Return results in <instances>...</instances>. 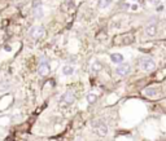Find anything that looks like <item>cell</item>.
<instances>
[{"mask_svg":"<svg viewBox=\"0 0 166 141\" xmlns=\"http://www.w3.org/2000/svg\"><path fill=\"white\" fill-rule=\"evenodd\" d=\"M10 88V82L9 80H0V91H8Z\"/></svg>","mask_w":166,"mask_h":141,"instance_id":"cell-13","label":"cell"},{"mask_svg":"<svg viewBox=\"0 0 166 141\" xmlns=\"http://www.w3.org/2000/svg\"><path fill=\"white\" fill-rule=\"evenodd\" d=\"M97 101V96L95 93H88L87 94V102L88 104H95Z\"/></svg>","mask_w":166,"mask_h":141,"instance_id":"cell-14","label":"cell"},{"mask_svg":"<svg viewBox=\"0 0 166 141\" xmlns=\"http://www.w3.org/2000/svg\"><path fill=\"white\" fill-rule=\"evenodd\" d=\"M4 49H5L7 52H10V51H12V48H10L9 45H7V47H4Z\"/></svg>","mask_w":166,"mask_h":141,"instance_id":"cell-18","label":"cell"},{"mask_svg":"<svg viewBox=\"0 0 166 141\" xmlns=\"http://www.w3.org/2000/svg\"><path fill=\"white\" fill-rule=\"evenodd\" d=\"M101 69H103V65H101L99 61H95L92 63V71L95 73H99V71H101Z\"/></svg>","mask_w":166,"mask_h":141,"instance_id":"cell-15","label":"cell"},{"mask_svg":"<svg viewBox=\"0 0 166 141\" xmlns=\"http://www.w3.org/2000/svg\"><path fill=\"white\" fill-rule=\"evenodd\" d=\"M131 71V66L129 65V63H119V65L116 68V74H117L118 76H126L127 74Z\"/></svg>","mask_w":166,"mask_h":141,"instance_id":"cell-5","label":"cell"},{"mask_svg":"<svg viewBox=\"0 0 166 141\" xmlns=\"http://www.w3.org/2000/svg\"><path fill=\"white\" fill-rule=\"evenodd\" d=\"M132 1H140V0H132Z\"/></svg>","mask_w":166,"mask_h":141,"instance_id":"cell-21","label":"cell"},{"mask_svg":"<svg viewBox=\"0 0 166 141\" xmlns=\"http://www.w3.org/2000/svg\"><path fill=\"white\" fill-rule=\"evenodd\" d=\"M103 1H105V3H107V4H108V5H110V4H112V1H113V0H103Z\"/></svg>","mask_w":166,"mask_h":141,"instance_id":"cell-19","label":"cell"},{"mask_svg":"<svg viewBox=\"0 0 166 141\" xmlns=\"http://www.w3.org/2000/svg\"><path fill=\"white\" fill-rule=\"evenodd\" d=\"M49 71H51V66H49V62L47 58H42L40 60V63L38 66V74L40 76H47Z\"/></svg>","mask_w":166,"mask_h":141,"instance_id":"cell-2","label":"cell"},{"mask_svg":"<svg viewBox=\"0 0 166 141\" xmlns=\"http://www.w3.org/2000/svg\"><path fill=\"white\" fill-rule=\"evenodd\" d=\"M72 8H74V3L72 1V0H65L64 4L61 5V9L64 10V12H68V10H70Z\"/></svg>","mask_w":166,"mask_h":141,"instance_id":"cell-12","label":"cell"},{"mask_svg":"<svg viewBox=\"0 0 166 141\" xmlns=\"http://www.w3.org/2000/svg\"><path fill=\"white\" fill-rule=\"evenodd\" d=\"M73 73H74V66L73 65H70V63H66V65L62 66V74L65 76L73 75Z\"/></svg>","mask_w":166,"mask_h":141,"instance_id":"cell-10","label":"cell"},{"mask_svg":"<svg viewBox=\"0 0 166 141\" xmlns=\"http://www.w3.org/2000/svg\"><path fill=\"white\" fill-rule=\"evenodd\" d=\"M144 93H146L147 97H156L158 94V89L154 87H147L146 89H144Z\"/></svg>","mask_w":166,"mask_h":141,"instance_id":"cell-9","label":"cell"},{"mask_svg":"<svg viewBox=\"0 0 166 141\" xmlns=\"http://www.w3.org/2000/svg\"><path fill=\"white\" fill-rule=\"evenodd\" d=\"M64 1H65V0H64Z\"/></svg>","mask_w":166,"mask_h":141,"instance_id":"cell-22","label":"cell"},{"mask_svg":"<svg viewBox=\"0 0 166 141\" xmlns=\"http://www.w3.org/2000/svg\"><path fill=\"white\" fill-rule=\"evenodd\" d=\"M157 34V26L154 23H151L146 27V35L147 36H154Z\"/></svg>","mask_w":166,"mask_h":141,"instance_id":"cell-8","label":"cell"},{"mask_svg":"<svg viewBox=\"0 0 166 141\" xmlns=\"http://www.w3.org/2000/svg\"><path fill=\"white\" fill-rule=\"evenodd\" d=\"M74 101H75V96H74V93L70 92V91L65 92L61 96V98H60V102H65L66 105H72Z\"/></svg>","mask_w":166,"mask_h":141,"instance_id":"cell-6","label":"cell"},{"mask_svg":"<svg viewBox=\"0 0 166 141\" xmlns=\"http://www.w3.org/2000/svg\"><path fill=\"white\" fill-rule=\"evenodd\" d=\"M45 35V29L43 26H34L33 29L30 30V36L33 38L34 40H39Z\"/></svg>","mask_w":166,"mask_h":141,"instance_id":"cell-3","label":"cell"},{"mask_svg":"<svg viewBox=\"0 0 166 141\" xmlns=\"http://www.w3.org/2000/svg\"><path fill=\"white\" fill-rule=\"evenodd\" d=\"M94 128H95V132L100 136H105L108 133V126L105 124L103 121H96L94 122Z\"/></svg>","mask_w":166,"mask_h":141,"instance_id":"cell-4","label":"cell"},{"mask_svg":"<svg viewBox=\"0 0 166 141\" xmlns=\"http://www.w3.org/2000/svg\"><path fill=\"white\" fill-rule=\"evenodd\" d=\"M139 66L144 71H153L156 69V62L151 57H142L139 60Z\"/></svg>","mask_w":166,"mask_h":141,"instance_id":"cell-1","label":"cell"},{"mask_svg":"<svg viewBox=\"0 0 166 141\" xmlns=\"http://www.w3.org/2000/svg\"><path fill=\"white\" fill-rule=\"evenodd\" d=\"M110 60L114 63H117V65H119V63H122L123 62V56L121 53H113L110 56Z\"/></svg>","mask_w":166,"mask_h":141,"instance_id":"cell-11","label":"cell"},{"mask_svg":"<svg viewBox=\"0 0 166 141\" xmlns=\"http://www.w3.org/2000/svg\"><path fill=\"white\" fill-rule=\"evenodd\" d=\"M148 1H149L152 5H158L161 3V0H148Z\"/></svg>","mask_w":166,"mask_h":141,"instance_id":"cell-17","label":"cell"},{"mask_svg":"<svg viewBox=\"0 0 166 141\" xmlns=\"http://www.w3.org/2000/svg\"><path fill=\"white\" fill-rule=\"evenodd\" d=\"M162 9H164V7H162V5H158L157 7V10H162Z\"/></svg>","mask_w":166,"mask_h":141,"instance_id":"cell-20","label":"cell"},{"mask_svg":"<svg viewBox=\"0 0 166 141\" xmlns=\"http://www.w3.org/2000/svg\"><path fill=\"white\" fill-rule=\"evenodd\" d=\"M132 40H134V38H132V36H126V38H125V44H129V43H131Z\"/></svg>","mask_w":166,"mask_h":141,"instance_id":"cell-16","label":"cell"},{"mask_svg":"<svg viewBox=\"0 0 166 141\" xmlns=\"http://www.w3.org/2000/svg\"><path fill=\"white\" fill-rule=\"evenodd\" d=\"M33 15L37 20H42L44 17V9H43V5L40 7H37V8H33Z\"/></svg>","mask_w":166,"mask_h":141,"instance_id":"cell-7","label":"cell"}]
</instances>
